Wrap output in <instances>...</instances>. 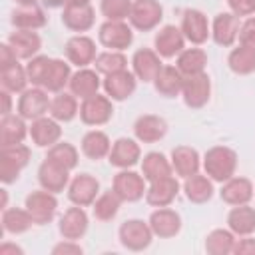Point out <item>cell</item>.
<instances>
[{"instance_id":"33","label":"cell","mask_w":255,"mask_h":255,"mask_svg":"<svg viewBox=\"0 0 255 255\" xmlns=\"http://www.w3.org/2000/svg\"><path fill=\"white\" fill-rule=\"evenodd\" d=\"M227 227L235 233V237L251 235L255 231V207L249 203L233 205V209L227 213Z\"/></svg>"},{"instance_id":"9","label":"cell","mask_w":255,"mask_h":255,"mask_svg":"<svg viewBox=\"0 0 255 255\" xmlns=\"http://www.w3.org/2000/svg\"><path fill=\"white\" fill-rule=\"evenodd\" d=\"M50 104L52 100L48 98V92L44 88H30V90H24L20 100H18V114L28 120V122H34L42 116H46L50 112Z\"/></svg>"},{"instance_id":"31","label":"cell","mask_w":255,"mask_h":255,"mask_svg":"<svg viewBox=\"0 0 255 255\" xmlns=\"http://www.w3.org/2000/svg\"><path fill=\"white\" fill-rule=\"evenodd\" d=\"M12 26L16 30H38L44 28L48 18L44 14V10L38 4H30V6H18L12 10V18H10Z\"/></svg>"},{"instance_id":"10","label":"cell","mask_w":255,"mask_h":255,"mask_svg":"<svg viewBox=\"0 0 255 255\" xmlns=\"http://www.w3.org/2000/svg\"><path fill=\"white\" fill-rule=\"evenodd\" d=\"M112 189L120 195L122 201H128V203H133V201H139L143 195H145V177L131 171V169H122L120 173L114 175V181H112Z\"/></svg>"},{"instance_id":"27","label":"cell","mask_w":255,"mask_h":255,"mask_svg":"<svg viewBox=\"0 0 255 255\" xmlns=\"http://www.w3.org/2000/svg\"><path fill=\"white\" fill-rule=\"evenodd\" d=\"M70 92L80 98V100H86L94 94H98L100 86H102V80H100V72L98 70H90V68H80L78 72L72 74L70 78Z\"/></svg>"},{"instance_id":"28","label":"cell","mask_w":255,"mask_h":255,"mask_svg":"<svg viewBox=\"0 0 255 255\" xmlns=\"http://www.w3.org/2000/svg\"><path fill=\"white\" fill-rule=\"evenodd\" d=\"M28 133H30V128L26 126V120L20 114L2 116V120H0V147L22 143Z\"/></svg>"},{"instance_id":"44","label":"cell","mask_w":255,"mask_h":255,"mask_svg":"<svg viewBox=\"0 0 255 255\" xmlns=\"http://www.w3.org/2000/svg\"><path fill=\"white\" fill-rule=\"evenodd\" d=\"M28 74H26V68L20 66V64H14L6 70H0V84H2V90L10 92V94H22L28 86Z\"/></svg>"},{"instance_id":"20","label":"cell","mask_w":255,"mask_h":255,"mask_svg":"<svg viewBox=\"0 0 255 255\" xmlns=\"http://www.w3.org/2000/svg\"><path fill=\"white\" fill-rule=\"evenodd\" d=\"M161 66H163L161 64V56L155 50L139 48L131 56V72L141 82H153L157 72L161 70Z\"/></svg>"},{"instance_id":"30","label":"cell","mask_w":255,"mask_h":255,"mask_svg":"<svg viewBox=\"0 0 255 255\" xmlns=\"http://www.w3.org/2000/svg\"><path fill=\"white\" fill-rule=\"evenodd\" d=\"M96 22V12L90 4L84 6H64L62 24L72 32H88Z\"/></svg>"},{"instance_id":"3","label":"cell","mask_w":255,"mask_h":255,"mask_svg":"<svg viewBox=\"0 0 255 255\" xmlns=\"http://www.w3.org/2000/svg\"><path fill=\"white\" fill-rule=\"evenodd\" d=\"M120 243L129 251H143L151 245L153 231L147 221L143 219H128L118 229Z\"/></svg>"},{"instance_id":"40","label":"cell","mask_w":255,"mask_h":255,"mask_svg":"<svg viewBox=\"0 0 255 255\" xmlns=\"http://www.w3.org/2000/svg\"><path fill=\"white\" fill-rule=\"evenodd\" d=\"M78 114H80V108H78L76 96L72 92L70 94L68 92H58V96L50 104V116L54 120H58L60 124H66V122H72Z\"/></svg>"},{"instance_id":"41","label":"cell","mask_w":255,"mask_h":255,"mask_svg":"<svg viewBox=\"0 0 255 255\" xmlns=\"http://www.w3.org/2000/svg\"><path fill=\"white\" fill-rule=\"evenodd\" d=\"M34 225L30 213L20 207H6L2 211V227L6 233L10 235H20V233H26L30 227Z\"/></svg>"},{"instance_id":"8","label":"cell","mask_w":255,"mask_h":255,"mask_svg":"<svg viewBox=\"0 0 255 255\" xmlns=\"http://www.w3.org/2000/svg\"><path fill=\"white\" fill-rule=\"evenodd\" d=\"M98 40L104 48L110 50H126L131 46L133 42V32L131 26H128L126 22H116V20H106L100 30H98Z\"/></svg>"},{"instance_id":"29","label":"cell","mask_w":255,"mask_h":255,"mask_svg":"<svg viewBox=\"0 0 255 255\" xmlns=\"http://www.w3.org/2000/svg\"><path fill=\"white\" fill-rule=\"evenodd\" d=\"M171 167L179 177H189L199 171L201 157L195 147L189 145H177L171 149Z\"/></svg>"},{"instance_id":"15","label":"cell","mask_w":255,"mask_h":255,"mask_svg":"<svg viewBox=\"0 0 255 255\" xmlns=\"http://www.w3.org/2000/svg\"><path fill=\"white\" fill-rule=\"evenodd\" d=\"M38 183L46 191L60 193L70 185V169H66L46 157L38 167Z\"/></svg>"},{"instance_id":"26","label":"cell","mask_w":255,"mask_h":255,"mask_svg":"<svg viewBox=\"0 0 255 255\" xmlns=\"http://www.w3.org/2000/svg\"><path fill=\"white\" fill-rule=\"evenodd\" d=\"M8 44L18 60H32L42 48V38L36 30H16L8 36Z\"/></svg>"},{"instance_id":"22","label":"cell","mask_w":255,"mask_h":255,"mask_svg":"<svg viewBox=\"0 0 255 255\" xmlns=\"http://www.w3.org/2000/svg\"><path fill=\"white\" fill-rule=\"evenodd\" d=\"M165 133H167V122L153 114L139 116L133 124V135L141 143H155L163 139Z\"/></svg>"},{"instance_id":"4","label":"cell","mask_w":255,"mask_h":255,"mask_svg":"<svg viewBox=\"0 0 255 255\" xmlns=\"http://www.w3.org/2000/svg\"><path fill=\"white\" fill-rule=\"evenodd\" d=\"M24 207L36 225H46L56 215L58 199H56V193L46 191V189H38V191H32L26 195Z\"/></svg>"},{"instance_id":"12","label":"cell","mask_w":255,"mask_h":255,"mask_svg":"<svg viewBox=\"0 0 255 255\" xmlns=\"http://www.w3.org/2000/svg\"><path fill=\"white\" fill-rule=\"evenodd\" d=\"M181 32H183L185 40H189L195 46H201L211 36V28H209L207 16L201 10L187 8L183 12V16H181Z\"/></svg>"},{"instance_id":"6","label":"cell","mask_w":255,"mask_h":255,"mask_svg":"<svg viewBox=\"0 0 255 255\" xmlns=\"http://www.w3.org/2000/svg\"><path fill=\"white\" fill-rule=\"evenodd\" d=\"M112 98L102 96V94H94L86 100H82L80 104V120L86 126H104L112 120L114 116V106H112Z\"/></svg>"},{"instance_id":"49","label":"cell","mask_w":255,"mask_h":255,"mask_svg":"<svg viewBox=\"0 0 255 255\" xmlns=\"http://www.w3.org/2000/svg\"><path fill=\"white\" fill-rule=\"evenodd\" d=\"M239 44L245 46H255V16H249L241 26H239Z\"/></svg>"},{"instance_id":"42","label":"cell","mask_w":255,"mask_h":255,"mask_svg":"<svg viewBox=\"0 0 255 255\" xmlns=\"http://www.w3.org/2000/svg\"><path fill=\"white\" fill-rule=\"evenodd\" d=\"M235 233L231 229H213L205 237V251L209 255H229L235 247Z\"/></svg>"},{"instance_id":"52","label":"cell","mask_w":255,"mask_h":255,"mask_svg":"<svg viewBox=\"0 0 255 255\" xmlns=\"http://www.w3.org/2000/svg\"><path fill=\"white\" fill-rule=\"evenodd\" d=\"M233 253L235 255H255V239L249 235H243L241 239L235 241Z\"/></svg>"},{"instance_id":"37","label":"cell","mask_w":255,"mask_h":255,"mask_svg":"<svg viewBox=\"0 0 255 255\" xmlns=\"http://www.w3.org/2000/svg\"><path fill=\"white\" fill-rule=\"evenodd\" d=\"M175 66L183 76L201 74L207 66V52L201 48H183L175 60Z\"/></svg>"},{"instance_id":"39","label":"cell","mask_w":255,"mask_h":255,"mask_svg":"<svg viewBox=\"0 0 255 255\" xmlns=\"http://www.w3.org/2000/svg\"><path fill=\"white\" fill-rule=\"evenodd\" d=\"M70 78H72V70H70V64L60 60V58H54L52 64H50V70L46 74V80L42 84V88L46 92H62L68 84H70Z\"/></svg>"},{"instance_id":"18","label":"cell","mask_w":255,"mask_h":255,"mask_svg":"<svg viewBox=\"0 0 255 255\" xmlns=\"http://www.w3.org/2000/svg\"><path fill=\"white\" fill-rule=\"evenodd\" d=\"M141 157V149H139V143L131 137H118L114 143H112V149H110V155H108V161L118 167V169H129L133 167Z\"/></svg>"},{"instance_id":"16","label":"cell","mask_w":255,"mask_h":255,"mask_svg":"<svg viewBox=\"0 0 255 255\" xmlns=\"http://www.w3.org/2000/svg\"><path fill=\"white\" fill-rule=\"evenodd\" d=\"M102 86H104V92L108 98H112L114 102H124L135 92L137 78L133 72L122 70V72H114V74L106 76Z\"/></svg>"},{"instance_id":"43","label":"cell","mask_w":255,"mask_h":255,"mask_svg":"<svg viewBox=\"0 0 255 255\" xmlns=\"http://www.w3.org/2000/svg\"><path fill=\"white\" fill-rule=\"evenodd\" d=\"M120 205H122V199L114 189L104 191L94 201V217L98 221H112L118 215Z\"/></svg>"},{"instance_id":"11","label":"cell","mask_w":255,"mask_h":255,"mask_svg":"<svg viewBox=\"0 0 255 255\" xmlns=\"http://www.w3.org/2000/svg\"><path fill=\"white\" fill-rule=\"evenodd\" d=\"M98 193H100V181L90 173L76 175L68 185V199L80 207L94 205Z\"/></svg>"},{"instance_id":"1","label":"cell","mask_w":255,"mask_h":255,"mask_svg":"<svg viewBox=\"0 0 255 255\" xmlns=\"http://www.w3.org/2000/svg\"><path fill=\"white\" fill-rule=\"evenodd\" d=\"M203 169L205 175L211 177L213 181H227L229 177L235 175L237 169V153L235 149L227 145H213L205 151L203 155Z\"/></svg>"},{"instance_id":"57","label":"cell","mask_w":255,"mask_h":255,"mask_svg":"<svg viewBox=\"0 0 255 255\" xmlns=\"http://www.w3.org/2000/svg\"><path fill=\"white\" fill-rule=\"evenodd\" d=\"M90 4V0H66V6H84Z\"/></svg>"},{"instance_id":"34","label":"cell","mask_w":255,"mask_h":255,"mask_svg":"<svg viewBox=\"0 0 255 255\" xmlns=\"http://www.w3.org/2000/svg\"><path fill=\"white\" fill-rule=\"evenodd\" d=\"M82 153L88 157V159H102V157H108L110 155V149H112V141L108 137L106 131L102 129H90L84 133L82 137Z\"/></svg>"},{"instance_id":"23","label":"cell","mask_w":255,"mask_h":255,"mask_svg":"<svg viewBox=\"0 0 255 255\" xmlns=\"http://www.w3.org/2000/svg\"><path fill=\"white\" fill-rule=\"evenodd\" d=\"M177 193H179V181L173 175H167L149 183V187L145 189V201L151 207H165L177 197Z\"/></svg>"},{"instance_id":"47","label":"cell","mask_w":255,"mask_h":255,"mask_svg":"<svg viewBox=\"0 0 255 255\" xmlns=\"http://www.w3.org/2000/svg\"><path fill=\"white\" fill-rule=\"evenodd\" d=\"M133 0H100V12L106 20L124 22L129 18Z\"/></svg>"},{"instance_id":"17","label":"cell","mask_w":255,"mask_h":255,"mask_svg":"<svg viewBox=\"0 0 255 255\" xmlns=\"http://www.w3.org/2000/svg\"><path fill=\"white\" fill-rule=\"evenodd\" d=\"M64 52L70 64L78 68H86L88 64H94L96 60V42L86 34H78L66 42Z\"/></svg>"},{"instance_id":"36","label":"cell","mask_w":255,"mask_h":255,"mask_svg":"<svg viewBox=\"0 0 255 255\" xmlns=\"http://www.w3.org/2000/svg\"><path fill=\"white\" fill-rule=\"evenodd\" d=\"M171 171H173L171 161L163 153H159V151H149L141 159V175L149 183L155 181V179H161V177L171 175Z\"/></svg>"},{"instance_id":"38","label":"cell","mask_w":255,"mask_h":255,"mask_svg":"<svg viewBox=\"0 0 255 255\" xmlns=\"http://www.w3.org/2000/svg\"><path fill=\"white\" fill-rule=\"evenodd\" d=\"M227 64H229V70L237 76L253 74L255 72V46L239 44L237 48H233L229 52Z\"/></svg>"},{"instance_id":"14","label":"cell","mask_w":255,"mask_h":255,"mask_svg":"<svg viewBox=\"0 0 255 255\" xmlns=\"http://www.w3.org/2000/svg\"><path fill=\"white\" fill-rule=\"evenodd\" d=\"M153 48L161 58H175L179 56V52L185 48V36L181 32V28L173 26V24H165L159 28V32L153 38Z\"/></svg>"},{"instance_id":"56","label":"cell","mask_w":255,"mask_h":255,"mask_svg":"<svg viewBox=\"0 0 255 255\" xmlns=\"http://www.w3.org/2000/svg\"><path fill=\"white\" fill-rule=\"evenodd\" d=\"M42 4L46 8H62L66 6V0H42Z\"/></svg>"},{"instance_id":"5","label":"cell","mask_w":255,"mask_h":255,"mask_svg":"<svg viewBox=\"0 0 255 255\" xmlns=\"http://www.w3.org/2000/svg\"><path fill=\"white\" fill-rule=\"evenodd\" d=\"M161 18H163V6L157 0H133L128 20L131 28L139 32H149L155 26H159Z\"/></svg>"},{"instance_id":"7","label":"cell","mask_w":255,"mask_h":255,"mask_svg":"<svg viewBox=\"0 0 255 255\" xmlns=\"http://www.w3.org/2000/svg\"><path fill=\"white\" fill-rule=\"evenodd\" d=\"M181 96H183V102H185L187 108H191V110L203 108L211 98V80H209V76L205 72L193 74V76H183Z\"/></svg>"},{"instance_id":"58","label":"cell","mask_w":255,"mask_h":255,"mask_svg":"<svg viewBox=\"0 0 255 255\" xmlns=\"http://www.w3.org/2000/svg\"><path fill=\"white\" fill-rule=\"evenodd\" d=\"M18 6H30V4H36L38 0H14Z\"/></svg>"},{"instance_id":"51","label":"cell","mask_w":255,"mask_h":255,"mask_svg":"<svg viewBox=\"0 0 255 255\" xmlns=\"http://www.w3.org/2000/svg\"><path fill=\"white\" fill-rule=\"evenodd\" d=\"M229 8L235 16H251L255 14V0H227Z\"/></svg>"},{"instance_id":"21","label":"cell","mask_w":255,"mask_h":255,"mask_svg":"<svg viewBox=\"0 0 255 255\" xmlns=\"http://www.w3.org/2000/svg\"><path fill=\"white\" fill-rule=\"evenodd\" d=\"M88 225H90V219H88V213L84 211V207L74 205V207L64 211V215L60 217L58 229H60V235L64 239L78 241V239H82L86 235Z\"/></svg>"},{"instance_id":"19","label":"cell","mask_w":255,"mask_h":255,"mask_svg":"<svg viewBox=\"0 0 255 255\" xmlns=\"http://www.w3.org/2000/svg\"><path fill=\"white\" fill-rule=\"evenodd\" d=\"M239 16H235L233 12H219L213 18L211 24V38L217 46L229 48L235 44L237 36H239Z\"/></svg>"},{"instance_id":"54","label":"cell","mask_w":255,"mask_h":255,"mask_svg":"<svg viewBox=\"0 0 255 255\" xmlns=\"http://www.w3.org/2000/svg\"><path fill=\"white\" fill-rule=\"evenodd\" d=\"M0 255H24V249L14 245V243H2L0 245Z\"/></svg>"},{"instance_id":"50","label":"cell","mask_w":255,"mask_h":255,"mask_svg":"<svg viewBox=\"0 0 255 255\" xmlns=\"http://www.w3.org/2000/svg\"><path fill=\"white\" fill-rule=\"evenodd\" d=\"M82 253H84V249L72 239H64L62 243L52 247V255H82Z\"/></svg>"},{"instance_id":"55","label":"cell","mask_w":255,"mask_h":255,"mask_svg":"<svg viewBox=\"0 0 255 255\" xmlns=\"http://www.w3.org/2000/svg\"><path fill=\"white\" fill-rule=\"evenodd\" d=\"M0 98H2V116H10L12 114V98H10V92L2 90L0 92Z\"/></svg>"},{"instance_id":"25","label":"cell","mask_w":255,"mask_h":255,"mask_svg":"<svg viewBox=\"0 0 255 255\" xmlns=\"http://www.w3.org/2000/svg\"><path fill=\"white\" fill-rule=\"evenodd\" d=\"M219 195L227 205H243V203H249L253 199L255 189L247 177H235L233 175L227 181H223Z\"/></svg>"},{"instance_id":"13","label":"cell","mask_w":255,"mask_h":255,"mask_svg":"<svg viewBox=\"0 0 255 255\" xmlns=\"http://www.w3.org/2000/svg\"><path fill=\"white\" fill-rule=\"evenodd\" d=\"M151 231L155 237L159 239H169L175 237L181 231V215L171 209V207H157L155 211H151L149 219H147Z\"/></svg>"},{"instance_id":"35","label":"cell","mask_w":255,"mask_h":255,"mask_svg":"<svg viewBox=\"0 0 255 255\" xmlns=\"http://www.w3.org/2000/svg\"><path fill=\"white\" fill-rule=\"evenodd\" d=\"M183 191H185V197L191 201V203H207L211 197H213V179L207 177V175H201L199 171L185 177L183 181Z\"/></svg>"},{"instance_id":"32","label":"cell","mask_w":255,"mask_h":255,"mask_svg":"<svg viewBox=\"0 0 255 255\" xmlns=\"http://www.w3.org/2000/svg\"><path fill=\"white\" fill-rule=\"evenodd\" d=\"M153 88L163 98H175L181 94L183 74L177 70V66H161V70L153 80Z\"/></svg>"},{"instance_id":"24","label":"cell","mask_w":255,"mask_h":255,"mask_svg":"<svg viewBox=\"0 0 255 255\" xmlns=\"http://www.w3.org/2000/svg\"><path fill=\"white\" fill-rule=\"evenodd\" d=\"M30 137L34 141V145L38 147H50L54 143L60 141L62 137V128H60V122L54 120L52 116H42L38 120H34L30 124Z\"/></svg>"},{"instance_id":"45","label":"cell","mask_w":255,"mask_h":255,"mask_svg":"<svg viewBox=\"0 0 255 255\" xmlns=\"http://www.w3.org/2000/svg\"><path fill=\"white\" fill-rule=\"evenodd\" d=\"M94 66H96V70L100 74L110 76L114 72L128 70V58L122 52H118V50H108V52H102V54L96 56Z\"/></svg>"},{"instance_id":"53","label":"cell","mask_w":255,"mask_h":255,"mask_svg":"<svg viewBox=\"0 0 255 255\" xmlns=\"http://www.w3.org/2000/svg\"><path fill=\"white\" fill-rule=\"evenodd\" d=\"M18 64V56L14 54V50L10 48V44H0V70H6L10 66Z\"/></svg>"},{"instance_id":"46","label":"cell","mask_w":255,"mask_h":255,"mask_svg":"<svg viewBox=\"0 0 255 255\" xmlns=\"http://www.w3.org/2000/svg\"><path fill=\"white\" fill-rule=\"evenodd\" d=\"M46 157L52 159V161H56L58 165H62V167H66V169H74V167L78 165L80 153H78V149H76L72 143H68V141H58V143H54V145L48 147V155H46Z\"/></svg>"},{"instance_id":"48","label":"cell","mask_w":255,"mask_h":255,"mask_svg":"<svg viewBox=\"0 0 255 255\" xmlns=\"http://www.w3.org/2000/svg\"><path fill=\"white\" fill-rule=\"evenodd\" d=\"M54 58H48V56H34L32 60H28L26 64V74H28V80L32 86H38L42 88L44 80H46V74L50 70V64H52Z\"/></svg>"},{"instance_id":"2","label":"cell","mask_w":255,"mask_h":255,"mask_svg":"<svg viewBox=\"0 0 255 255\" xmlns=\"http://www.w3.org/2000/svg\"><path fill=\"white\" fill-rule=\"evenodd\" d=\"M30 161V147L24 143L6 145L0 151V181L4 185L14 183L20 177V171Z\"/></svg>"}]
</instances>
